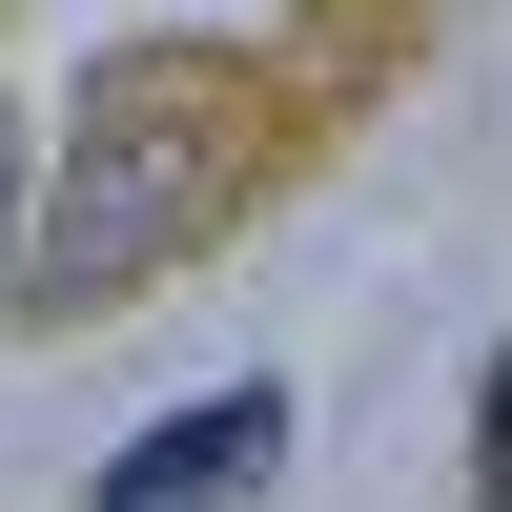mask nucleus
<instances>
[{"label": "nucleus", "instance_id": "obj_2", "mask_svg": "<svg viewBox=\"0 0 512 512\" xmlns=\"http://www.w3.org/2000/svg\"><path fill=\"white\" fill-rule=\"evenodd\" d=\"M267 451H287V390L246 369V390H185L144 451H103V512H205V492H267Z\"/></svg>", "mask_w": 512, "mask_h": 512}, {"label": "nucleus", "instance_id": "obj_1", "mask_svg": "<svg viewBox=\"0 0 512 512\" xmlns=\"http://www.w3.org/2000/svg\"><path fill=\"white\" fill-rule=\"evenodd\" d=\"M226 164H246V123H205V62H123L82 123V185H62V287H144L226 205Z\"/></svg>", "mask_w": 512, "mask_h": 512}, {"label": "nucleus", "instance_id": "obj_4", "mask_svg": "<svg viewBox=\"0 0 512 512\" xmlns=\"http://www.w3.org/2000/svg\"><path fill=\"white\" fill-rule=\"evenodd\" d=\"M0 246H21V123H0Z\"/></svg>", "mask_w": 512, "mask_h": 512}, {"label": "nucleus", "instance_id": "obj_3", "mask_svg": "<svg viewBox=\"0 0 512 512\" xmlns=\"http://www.w3.org/2000/svg\"><path fill=\"white\" fill-rule=\"evenodd\" d=\"M472 492L512 512V349H492V390H472Z\"/></svg>", "mask_w": 512, "mask_h": 512}]
</instances>
